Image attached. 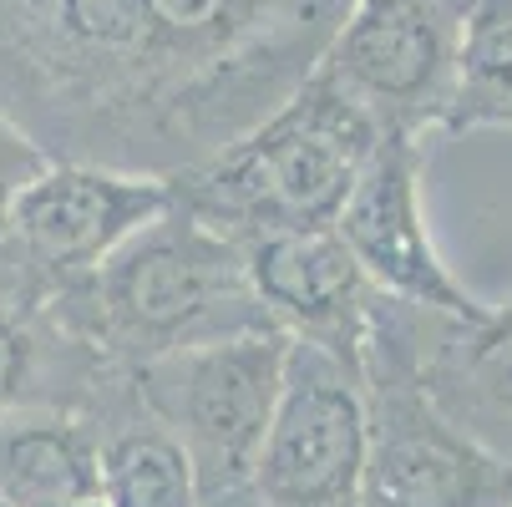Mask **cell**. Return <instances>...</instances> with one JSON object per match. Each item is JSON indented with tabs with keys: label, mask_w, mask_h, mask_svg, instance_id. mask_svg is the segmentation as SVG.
I'll list each match as a JSON object with an SVG mask.
<instances>
[{
	"label": "cell",
	"mask_w": 512,
	"mask_h": 507,
	"mask_svg": "<svg viewBox=\"0 0 512 507\" xmlns=\"http://www.w3.org/2000/svg\"><path fill=\"white\" fill-rule=\"evenodd\" d=\"M350 0H0V112L46 158L178 178L259 127Z\"/></svg>",
	"instance_id": "cell-1"
},
{
	"label": "cell",
	"mask_w": 512,
	"mask_h": 507,
	"mask_svg": "<svg viewBox=\"0 0 512 507\" xmlns=\"http://www.w3.org/2000/svg\"><path fill=\"white\" fill-rule=\"evenodd\" d=\"M51 315L102 366L137 371L173 350L279 330L244 269V249L168 203L87 279L51 295Z\"/></svg>",
	"instance_id": "cell-2"
},
{
	"label": "cell",
	"mask_w": 512,
	"mask_h": 507,
	"mask_svg": "<svg viewBox=\"0 0 512 507\" xmlns=\"http://www.w3.org/2000/svg\"><path fill=\"white\" fill-rule=\"evenodd\" d=\"M381 137L386 127L371 112L350 102L325 71H310L218 158L168 178V193L198 224L234 244L335 229Z\"/></svg>",
	"instance_id": "cell-3"
},
{
	"label": "cell",
	"mask_w": 512,
	"mask_h": 507,
	"mask_svg": "<svg viewBox=\"0 0 512 507\" xmlns=\"http://www.w3.org/2000/svg\"><path fill=\"white\" fill-rule=\"evenodd\" d=\"M416 305L371 295L360 335L365 482L360 507H502L512 467L452 426L416 376Z\"/></svg>",
	"instance_id": "cell-4"
},
{
	"label": "cell",
	"mask_w": 512,
	"mask_h": 507,
	"mask_svg": "<svg viewBox=\"0 0 512 507\" xmlns=\"http://www.w3.org/2000/svg\"><path fill=\"white\" fill-rule=\"evenodd\" d=\"M284 330H254L173 350L127 371L137 401L148 406L173 442L188 452L203 507L249 492L269 421L284 386Z\"/></svg>",
	"instance_id": "cell-5"
},
{
	"label": "cell",
	"mask_w": 512,
	"mask_h": 507,
	"mask_svg": "<svg viewBox=\"0 0 512 507\" xmlns=\"http://www.w3.org/2000/svg\"><path fill=\"white\" fill-rule=\"evenodd\" d=\"M365 391L360 360L289 340L284 386L249 492L259 507H360Z\"/></svg>",
	"instance_id": "cell-6"
},
{
	"label": "cell",
	"mask_w": 512,
	"mask_h": 507,
	"mask_svg": "<svg viewBox=\"0 0 512 507\" xmlns=\"http://www.w3.org/2000/svg\"><path fill=\"white\" fill-rule=\"evenodd\" d=\"M462 6L467 0H350L315 71L386 132L426 137L452 107Z\"/></svg>",
	"instance_id": "cell-7"
},
{
	"label": "cell",
	"mask_w": 512,
	"mask_h": 507,
	"mask_svg": "<svg viewBox=\"0 0 512 507\" xmlns=\"http://www.w3.org/2000/svg\"><path fill=\"white\" fill-rule=\"evenodd\" d=\"M168 203L173 193L163 178L51 158L11 198L6 219H0V244L26 264V274L46 295H56V289L87 279Z\"/></svg>",
	"instance_id": "cell-8"
},
{
	"label": "cell",
	"mask_w": 512,
	"mask_h": 507,
	"mask_svg": "<svg viewBox=\"0 0 512 507\" xmlns=\"http://www.w3.org/2000/svg\"><path fill=\"white\" fill-rule=\"evenodd\" d=\"M421 142L426 137L416 132H386L376 142L371 163L335 219V234L360 264V274L371 279V289L416 310L472 320L487 305L436 254L421 213Z\"/></svg>",
	"instance_id": "cell-9"
},
{
	"label": "cell",
	"mask_w": 512,
	"mask_h": 507,
	"mask_svg": "<svg viewBox=\"0 0 512 507\" xmlns=\"http://www.w3.org/2000/svg\"><path fill=\"white\" fill-rule=\"evenodd\" d=\"M239 249H244V269L264 315L289 340H315L335 355L360 360L365 310H371L376 289L360 274V264L350 259L335 229L264 234Z\"/></svg>",
	"instance_id": "cell-10"
},
{
	"label": "cell",
	"mask_w": 512,
	"mask_h": 507,
	"mask_svg": "<svg viewBox=\"0 0 512 507\" xmlns=\"http://www.w3.org/2000/svg\"><path fill=\"white\" fill-rule=\"evenodd\" d=\"M416 376L436 411L512 467V300L472 320L421 310Z\"/></svg>",
	"instance_id": "cell-11"
},
{
	"label": "cell",
	"mask_w": 512,
	"mask_h": 507,
	"mask_svg": "<svg viewBox=\"0 0 512 507\" xmlns=\"http://www.w3.org/2000/svg\"><path fill=\"white\" fill-rule=\"evenodd\" d=\"M112 366L61 330L51 295L26 264L0 244V411L11 406H66L87 411Z\"/></svg>",
	"instance_id": "cell-12"
},
{
	"label": "cell",
	"mask_w": 512,
	"mask_h": 507,
	"mask_svg": "<svg viewBox=\"0 0 512 507\" xmlns=\"http://www.w3.org/2000/svg\"><path fill=\"white\" fill-rule=\"evenodd\" d=\"M102 507H203L198 477L173 431L137 401L127 371H107L92 406Z\"/></svg>",
	"instance_id": "cell-13"
},
{
	"label": "cell",
	"mask_w": 512,
	"mask_h": 507,
	"mask_svg": "<svg viewBox=\"0 0 512 507\" xmlns=\"http://www.w3.org/2000/svg\"><path fill=\"white\" fill-rule=\"evenodd\" d=\"M0 502L11 507L102 502L92 416L66 406L0 411Z\"/></svg>",
	"instance_id": "cell-14"
},
{
	"label": "cell",
	"mask_w": 512,
	"mask_h": 507,
	"mask_svg": "<svg viewBox=\"0 0 512 507\" xmlns=\"http://www.w3.org/2000/svg\"><path fill=\"white\" fill-rule=\"evenodd\" d=\"M512 122V0H467L457 31V87L442 132Z\"/></svg>",
	"instance_id": "cell-15"
},
{
	"label": "cell",
	"mask_w": 512,
	"mask_h": 507,
	"mask_svg": "<svg viewBox=\"0 0 512 507\" xmlns=\"http://www.w3.org/2000/svg\"><path fill=\"white\" fill-rule=\"evenodd\" d=\"M51 158L36 148V142L0 112V219H6V208H11V198L46 168Z\"/></svg>",
	"instance_id": "cell-16"
},
{
	"label": "cell",
	"mask_w": 512,
	"mask_h": 507,
	"mask_svg": "<svg viewBox=\"0 0 512 507\" xmlns=\"http://www.w3.org/2000/svg\"><path fill=\"white\" fill-rule=\"evenodd\" d=\"M213 507H259V497H254V492H239V497H229V502H213Z\"/></svg>",
	"instance_id": "cell-17"
},
{
	"label": "cell",
	"mask_w": 512,
	"mask_h": 507,
	"mask_svg": "<svg viewBox=\"0 0 512 507\" xmlns=\"http://www.w3.org/2000/svg\"><path fill=\"white\" fill-rule=\"evenodd\" d=\"M82 507H102V502H82Z\"/></svg>",
	"instance_id": "cell-18"
},
{
	"label": "cell",
	"mask_w": 512,
	"mask_h": 507,
	"mask_svg": "<svg viewBox=\"0 0 512 507\" xmlns=\"http://www.w3.org/2000/svg\"><path fill=\"white\" fill-rule=\"evenodd\" d=\"M0 507H11V502H0Z\"/></svg>",
	"instance_id": "cell-19"
},
{
	"label": "cell",
	"mask_w": 512,
	"mask_h": 507,
	"mask_svg": "<svg viewBox=\"0 0 512 507\" xmlns=\"http://www.w3.org/2000/svg\"><path fill=\"white\" fill-rule=\"evenodd\" d=\"M502 507H512V502H502Z\"/></svg>",
	"instance_id": "cell-20"
},
{
	"label": "cell",
	"mask_w": 512,
	"mask_h": 507,
	"mask_svg": "<svg viewBox=\"0 0 512 507\" xmlns=\"http://www.w3.org/2000/svg\"><path fill=\"white\" fill-rule=\"evenodd\" d=\"M507 127H512V122H507Z\"/></svg>",
	"instance_id": "cell-21"
}]
</instances>
